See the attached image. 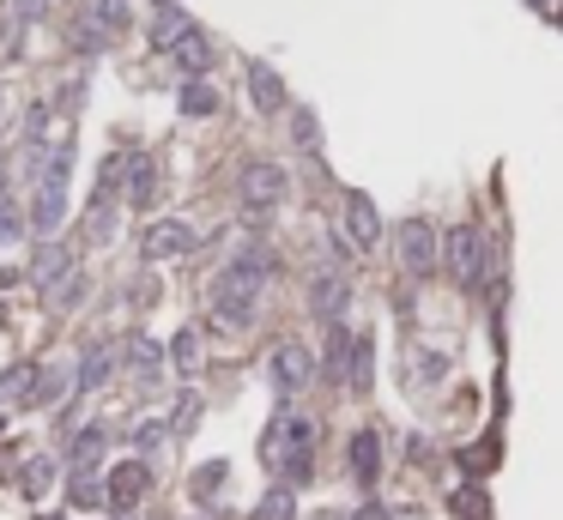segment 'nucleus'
I'll return each instance as SVG.
<instances>
[{"instance_id":"6ab92c4d","label":"nucleus","mask_w":563,"mask_h":520,"mask_svg":"<svg viewBox=\"0 0 563 520\" xmlns=\"http://www.w3.org/2000/svg\"><path fill=\"white\" fill-rule=\"evenodd\" d=\"M109 376H116V352H109V345H92V352H85V364L73 369V393H97Z\"/></svg>"},{"instance_id":"c756f323","label":"nucleus","mask_w":563,"mask_h":520,"mask_svg":"<svg viewBox=\"0 0 563 520\" xmlns=\"http://www.w3.org/2000/svg\"><path fill=\"white\" fill-rule=\"evenodd\" d=\"M49 478H55V466H49V460H31V466L19 472V484H25V496H43V491H49Z\"/></svg>"},{"instance_id":"39448f33","label":"nucleus","mask_w":563,"mask_h":520,"mask_svg":"<svg viewBox=\"0 0 563 520\" xmlns=\"http://www.w3.org/2000/svg\"><path fill=\"white\" fill-rule=\"evenodd\" d=\"M236 194H243V206H249L255 218H267V212H273L279 200L291 194V176H285V164H267V157H255V164H243V176H236Z\"/></svg>"},{"instance_id":"f704fd0d","label":"nucleus","mask_w":563,"mask_h":520,"mask_svg":"<svg viewBox=\"0 0 563 520\" xmlns=\"http://www.w3.org/2000/svg\"><path fill=\"white\" fill-rule=\"evenodd\" d=\"M443 357H424V364H412V381H443Z\"/></svg>"},{"instance_id":"7ed1b4c3","label":"nucleus","mask_w":563,"mask_h":520,"mask_svg":"<svg viewBox=\"0 0 563 520\" xmlns=\"http://www.w3.org/2000/svg\"><path fill=\"white\" fill-rule=\"evenodd\" d=\"M67 176H73V140H61L49 152L37 176V194H31V236H55L67 218Z\"/></svg>"},{"instance_id":"7c9ffc66","label":"nucleus","mask_w":563,"mask_h":520,"mask_svg":"<svg viewBox=\"0 0 563 520\" xmlns=\"http://www.w3.org/2000/svg\"><path fill=\"white\" fill-rule=\"evenodd\" d=\"M25 224H31V218H19V206L0 194V243H19V236H25Z\"/></svg>"},{"instance_id":"a878e982","label":"nucleus","mask_w":563,"mask_h":520,"mask_svg":"<svg viewBox=\"0 0 563 520\" xmlns=\"http://www.w3.org/2000/svg\"><path fill=\"white\" fill-rule=\"evenodd\" d=\"M92 13L109 25V37H121V31H133V0H97Z\"/></svg>"},{"instance_id":"ddd939ff","label":"nucleus","mask_w":563,"mask_h":520,"mask_svg":"<svg viewBox=\"0 0 563 520\" xmlns=\"http://www.w3.org/2000/svg\"><path fill=\"white\" fill-rule=\"evenodd\" d=\"M212 61H219V55H212L207 31H195V37H183V43L171 49V67H176V79H207V73H212Z\"/></svg>"},{"instance_id":"4c0bfd02","label":"nucleus","mask_w":563,"mask_h":520,"mask_svg":"<svg viewBox=\"0 0 563 520\" xmlns=\"http://www.w3.org/2000/svg\"><path fill=\"white\" fill-rule=\"evenodd\" d=\"M157 7H176V0H157Z\"/></svg>"},{"instance_id":"b1692460","label":"nucleus","mask_w":563,"mask_h":520,"mask_svg":"<svg viewBox=\"0 0 563 520\" xmlns=\"http://www.w3.org/2000/svg\"><path fill=\"white\" fill-rule=\"evenodd\" d=\"M104 442H109V429H104V424L79 429V436H73V466H97V454H104Z\"/></svg>"},{"instance_id":"cd10ccee","label":"nucleus","mask_w":563,"mask_h":520,"mask_svg":"<svg viewBox=\"0 0 563 520\" xmlns=\"http://www.w3.org/2000/svg\"><path fill=\"white\" fill-rule=\"evenodd\" d=\"M224 478H231V472H224V460H207V466H200V472H195V484H188V491H195V496H200V503H207V496H212V491H219V484H224Z\"/></svg>"},{"instance_id":"6e6552de","label":"nucleus","mask_w":563,"mask_h":520,"mask_svg":"<svg viewBox=\"0 0 563 520\" xmlns=\"http://www.w3.org/2000/svg\"><path fill=\"white\" fill-rule=\"evenodd\" d=\"M145 260H183L188 248H195V224H183V218H157L152 231H145Z\"/></svg>"},{"instance_id":"4468645a","label":"nucleus","mask_w":563,"mask_h":520,"mask_svg":"<svg viewBox=\"0 0 563 520\" xmlns=\"http://www.w3.org/2000/svg\"><path fill=\"white\" fill-rule=\"evenodd\" d=\"M352 478L364 491H376V478H382V436L376 429H357L352 436Z\"/></svg>"},{"instance_id":"0eeeda50","label":"nucleus","mask_w":563,"mask_h":520,"mask_svg":"<svg viewBox=\"0 0 563 520\" xmlns=\"http://www.w3.org/2000/svg\"><path fill=\"white\" fill-rule=\"evenodd\" d=\"M267 381L279 388V400H291V393H303V388L315 381V357L303 352V345H291V339H285V345L267 357Z\"/></svg>"},{"instance_id":"f8f14e48","label":"nucleus","mask_w":563,"mask_h":520,"mask_svg":"<svg viewBox=\"0 0 563 520\" xmlns=\"http://www.w3.org/2000/svg\"><path fill=\"white\" fill-rule=\"evenodd\" d=\"M145 484H152V466H145V460H128V466H116L109 472V508H133L145 496Z\"/></svg>"},{"instance_id":"412c9836","label":"nucleus","mask_w":563,"mask_h":520,"mask_svg":"<svg viewBox=\"0 0 563 520\" xmlns=\"http://www.w3.org/2000/svg\"><path fill=\"white\" fill-rule=\"evenodd\" d=\"M176 109H183L188 121L212 116V109H219V85H212V79H183V92H176Z\"/></svg>"},{"instance_id":"5701e85b","label":"nucleus","mask_w":563,"mask_h":520,"mask_svg":"<svg viewBox=\"0 0 563 520\" xmlns=\"http://www.w3.org/2000/svg\"><path fill=\"white\" fill-rule=\"evenodd\" d=\"M171 364L183 369V376H195V369H200V333H195V327H183V333L171 339Z\"/></svg>"},{"instance_id":"e433bc0d","label":"nucleus","mask_w":563,"mask_h":520,"mask_svg":"<svg viewBox=\"0 0 563 520\" xmlns=\"http://www.w3.org/2000/svg\"><path fill=\"white\" fill-rule=\"evenodd\" d=\"M533 7H539V13H558V0H533Z\"/></svg>"},{"instance_id":"9b49d317","label":"nucleus","mask_w":563,"mask_h":520,"mask_svg":"<svg viewBox=\"0 0 563 520\" xmlns=\"http://www.w3.org/2000/svg\"><path fill=\"white\" fill-rule=\"evenodd\" d=\"M352 352H357V333L345 321H328V352H321V376L345 381L352 376Z\"/></svg>"},{"instance_id":"20e7f679","label":"nucleus","mask_w":563,"mask_h":520,"mask_svg":"<svg viewBox=\"0 0 563 520\" xmlns=\"http://www.w3.org/2000/svg\"><path fill=\"white\" fill-rule=\"evenodd\" d=\"M443 267L455 273L460 291H479L491 273H497V255H491V243H485L479 224H455V231L443 236Z\"/></svg>"},{"instance_id":"72a5a7b5","label":"nucleus","mask_w":563,"mask_h":520,"mask_svg":"<svg viewBox=\"0 0 563 520\" xmlns=\"http://www.w3.org/2000/svg\"><path fill=\"white\" fill-rule=\"evenodd\" d=\"M164 436H171V424H140V429H133V442H140V454H152V448L164 442Z\"/></svg>"},{"instance_id":"393cba45","label":"nucleus","mask_w":563,"mask_h":520,"mask_svg":"<svg viewBox=\"0 0 563 520\" xmlns=\"http://www.w3.org/2000/svg\"><path fill=\"white\" fill-rule=\"evenodd\" d=\"M255 520H297V496H291V484L267 491V496H261V508H255Z\"/></svg>"},{"instance_id":"c85d7f7f","label":"nucleus","mask_w":563,"mask_h":520,"mask_svg":"<svg viewBox=\"0 0 563 520\" xmlns=\"http://www.w3.org/2000/svg\"><path fill=\"white\" fill-rule=\"evenodd\" d=\"M291 140H297L303 152H315V145H321V133H315V116H309V109H291Z\"/></svg>"},{"instance_id":"2eb2a0df","label":"nucleus","mask_w":563,"mask_h":520,"mask_svg":"<svg viewBox=\"0 0 563 520\" xmlns=\"http://www.w3.org/2000/svg\"><path fill=\"white\" fill-rule=\"evenodd\" d=\"M195 31H200V25L183 13V0H176V7H157V19H152V49H164V55H171L176 43H183V37H195Z\"/></svg>"},{"instance_id":"bb28decb","label":"nucleus","mask_w":563,"mask_h":520,"mask_svg":"<svg viewBox=\"0 0 563 520\" xmlns=\"http://www.w3.org/2000/svg\"><path fill=\"white\" fill-rule=\"evenodd\" d=\"M164 424H171V436H188V429L200 424V393H183V400H176V412L164 417Z\"/></svg>"},{"instance_id":"f257e3e1","label":"nucleus","mask_w":563,"mask_h":520,"mask_svg":"<svg viewBox=\"0 0 563 520\" xmlns=\"http://www.w3.org/2000/svg\"><path fill=\"white\" fill-rule=\"evenodd\" d=\"M273 273H279L273 248H267V243H243L231 260H224V273L212 279V321H219V327H255Z\"/></svg>"},{"instance_id":"dca6fc26","label":"nucleus","mask_w":563,"mask_h":520,"mask_svg":"<svg viewBox=\"0 0 563 520\" xmlns=\"http://www.w3.org/2000/svg\"><path fill=\"white\" fill-rule=\"evenodd\" d=\"M109 43H116V37H109V25H104L97 13H79V19H73V31H67V49L85 55V61H92V55H104Z\"/></svg>"},{"instance_id":"f03ea898","label":"nucleus","mask_w":563,"mask_h":520,"mask_svg":"<svg viewBox=\"0 0 563 520\" xmlns=\"http://www.w3.org/2000/svg\"><path fill=\"white\" fill-rule=\"evenodd\" d=\"M261 454H267V466L279 472V484H291V491H297V484H309V472H315V417L279 405V417H273V429H267Z\"/></svg>"},{"instance_id":"c9c22d12","label":"nucleus","mask_w":563,"mask_h":520,"mask_svg":"<svg viewBox=\"0 0 563 520\" xmlns=\"http://www.w3.org/2000/svg\"><path fill=\"white\" fill-rule=\"evenodd\" d=\"M352 520H394V508H388V503H376V496H370V503H364V508H357V515H352Z\"/></svg>"},{"instance_id":"aec40b11","label":"nucleus","mask_w":563,"mask_h":520,"mask_svg":"<svg viewBox=\"0 0 563 520\" xmlns=\"http://www.w3.org/2000/svg\"><path fill=\"white\" fill-rule=\"evenodd\" d=\"M73 273V255H67L61 243H49V236H43V248H37V260H31V279H37L43 291L49 285H61V279Z\"/></svg>"},{"instance_id":"f3484780","label":"nucleus","mask_w":563,"mask_h":520,"mask_svg":"<svg viewBox=\"0 0 563 520\" xmlns=\"http://www.w3.org/2000/svg\"><path fill=\"white\" fill-rule=\"evenodd\" d=\"M249 92H255V109H261V116H279V109H285V79L267 61H249Z\"/></svg>"},{"instance_id":"1a4fd4ad","label":"nucleus","mask_w":563,"mask_h":520,"mask_svg":"<svg viewBox=\"0 0 563 520\" xmlns=\"http://www.w3.org/2000/svg\"><path fill=\"white\" fill-rule=\"evenodd\" d=\"M309 303H315V321H345V303H352V285H345V273H340V267H328V273L315 279Z\"/></svg>"},{"instance_id":"a211bd4d","label":"nucleus","mask_w":563,"mask_h":520,"mask_svg":"<svg viewBox=\"0 0 563 520\" xmlns=\"http://www.w3.org/2000/svg\"><path fill=\"white\" fill-rule=\"evenodd\" d=\"M152 200H157V157L133 152L128 157V206H152Z\"/></svg>"},{"instance_id":"9d476101","label":"nucleus","mask_w":563,"mask_h":520,"mask_svg":"<svg viewBox=\"0 0 563 520\" xmlns=\"http://www.w3.org/2000/svg\"><path fill=\"white\" fill-rule=\"evenodd\" d=\"M345 231H352V248H376L382 243V212L370 194H345Z\"/></svg>"},{"instance_id":"423d86ee","label":"nucleus","mask_w":563,"mask_h":520,"mask_svg":"<svg viewBox=\"0 0 563 520\" xmlns=\"http://www.w3.org/2000/svg\"><path fill=\"white\" fill-rule=\"evenodd\" d=\"M394 243H400V267H407L412 279H424V273L443 267V236H436L424 218H407L400 231H394Z\"/></svg>"},{"instance_id":"473e14b6","label":"nucleus","mask_w":563,"mask_h":520,"mask_svg":"<svg viewBox=\"0 0 563 520\" xmlns=\"http://www.w3.org/2000/svg\"><path fill=\"white\" fill-rule=\"evenodd\" d=\"M49 13V0H13V31H25V25H37V19Z\"/></svg>"},{"instance_id":"2f4dec72","label":"nucleus","mask_w":563,"mask_h":520,"mask_svg":"<svg viewBox=\"0 0 563 520\" xmlns=\"http://www.w3.org/2000/svg\"><path fill=\"white\" fill-rule=\"evenodd\" d=\"M455 515L460 520H485V491H479V484H472V491H460L455 496Z\"/></svg>"},{"instance_id":"4be33fe9","label":"nucleus","mask_w":563,"mask_h":520,"mask_svg":"<svg viewBox=\"0 0 563 520\" xmlns=\"http://www.w3.org/2000/svg\"><path fill=\"white\" fill-rule=\"evenodd\" d=\"M128 364H133V376H140L145 388H152L157 369H164V352H157V345H152L145 333H133V339H128Z\"/></svg>"}]
</instances>
